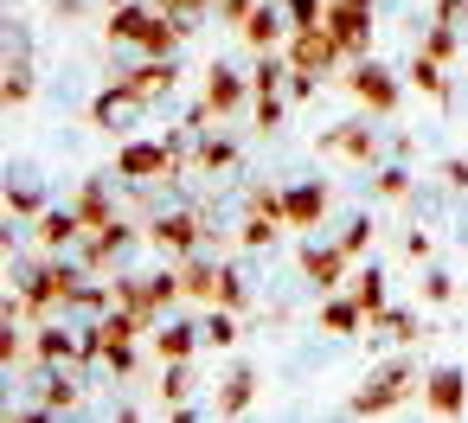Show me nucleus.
<instances>
[{
	"label": "nucleus",
	"mask_w": 468,
	"mask_h": 423,
	"mask_svg": "<svg viewBox=\"0 0 468 423\" xmlns=\"http://www.w3.org/2000/svg\"><path fill=\"white\" fill-rule=\"evenodd\" d=\"M110 39H116V46H142L148 58H167L186 33H180L161 7H129V0H122V7L110 14Z\"/></svg>",
	"instance_id": "1"
},
{
	"label": "nucleus",
	"mask_w": 468,
	"mask_h": 423,
	"mask_svg": "<svg viewBox=\"0 0 468 423\" xmlns=\"http://www.w3.org/2000/svg\"><path fill=\"white\" fill-rule=\"evenodd\" d=\"M282 58L302 71V78H321V71H334L346 52H340V39L327 33V26H308V33H289V46H282Z\"/></svg>",
	"instance_id": "2"
},
{
	"label": "nucleus",
	"mask_w": 468,
	"mask_h": 423,
	"mask_svg": "<svg viewBox=\"0 0 468 423\" xmlns=\"http://www.w3.org/2000/svg\"><path fill=\"white\" fill-rule=\"evenodd\" d=\"M410 385H417L410 365H385V372H372V378L353 391V417H378V410H391L398 397H410Z\"/></svg>",
	"instance_id": "3"
},
{
	"label": "nucleus",
	"mask_w": 468,
	"mask_h": 423,
	"mask_svg": "<svg viewBox=\"0 0 468 423\" xmlns=\"http://www.w3.org/2000/svg\"><path fill=\"white\" fill-rule=\"evenodd\" d=\"M116 174H122V180H135V186H148V180H167V174H180V161L167 154V142H122V154H116Z\"/></svg>",
	"instance_id": "4"
},
{
	"label": "nucleus",
	"mask_w": 468,
	"mask_h": 423,
	"mask_svg": "<svg viewBox=\"0 0 468 423\" xmlns=\"http://www.w3.org/2000/svg\"><path fill=\"white\" fill-rule=\"evenodd\" d=\"M244 97H250V78H244L238 65H225V58H218V65L206 71V97H199V110H206V116L218 122V116H231V110H238Z\"/></svg>",
	"instance_id": "5"
},
{
	"label": "nucleus",
	"mask_w": 468,
	"mask_h": 423,
	"mask_svg": "<svg viewBox=\"0 0 468 423\" xmlns=\"http://www.w3.org/2000/svg\"><path fill=\"white\" fill-rule=\"evenodd\" d=\"M346 84H353V97H359L366 110H378V116H391V110H398V78H391L385 65L359 58V65L346 71Z\"/></svg>",
	"instance_id": "6"
},
{
	"label": "nucleus",
	"mask_w": 468,
	"mask_h": 423,
	"mask_svg": "<svg viewBox=\"0 0 468 423\" xmlns=\"http://www.w3.org/2000/svg\"><path fill=\"white\" fill-rule=\"evenodd\" d=\"M142 110H148V103H142L129 84H110V90L90 103V122H97V129H110V135H129V129L142 122Z\"/></svg>",
	"instance_id": "7"
},
{
	"label": "nucleus",
	"mask_w": 468,
	"mask_h": 423,
	"mask_svg": "<svg viewBox=\"0 0 468 423\" xmlns=\"http://www.w3.org/2000/svg\"><path fill=\"white\" fill-rule=\"evenodd\" d=\"M148 244L186 263V257L199 250V212H161V218L148 225Z\"/></svg>",
	"instance_id": "8"
},
{
	"label": "nucleus",
	"mask_w": 468,
	"mask_h": 423,
	"mask_svg": "<svg viewBox=\"0 0 468 423\" xmlns=\"http://www.w3.org/2000/svg\"><path fill=\"white\" fill-rule=\"evenodd\" d=\"M321 26H327V33L340 39V52H353V58L372 46V14H366V7H346V0H327V20H321Z\"/></svg>",
	"instance_id": "9"
},
{
	"label": "nucleus",
	"mask_w": 468,
	"mask_h": 423,
	"mask_svg": "<svg viewBox=\"0 0 468 423\" xmlns=\"http://www.w3.org/2000/svg\"><path fill=\"white\" fill-rule=\"evenodd\" d=\"M321 148L340 154V161H366V167H378V135H372V122H340V129L321 135Z\"/></svg>",
	"instance_id": "10"
},
{
	"label": "nucleus",
	"mask_w": 468,
	"mask_h": 423,
	"mask_svg": "<svg viewBox=\"0 0 468 423\" xmlns=\"http://www.w3.org/2000/svg\"><path fill=\"white\" fill-rule=\"evenodd\" d=\"M122 84L142 97V103H167L174 90H180V71L167 65V58H148V65H135V71H122Z\"/></svg>",
	"instance_id": "11"
},
{
	"label": "nucleus",
	"mask_w": 468,
	"mask_h": 423,
	"mask_svg": "<svg viewBox=\"0 0 468 423\" xmlns=\"http://www.w3.org/2000/svg\"><path fill=\"white\" fill-rule=\"evenodd\" d=\"M321 212H327V180L282 186V225H321Z\"/></svg>",
	"instance_id": "12"
},
{
	"label": "nucleus",
	"mask_w": 468,
	"mask_h": 423,
	"mask_svg": "<svg viewBox=\"0 0 468 423\" xmlns=\"http://www.w3.org/2000/svg\"><path fill=\"white\" fill-rule=\"evenodd\" d=\"M423 404H430L436 417H462V404H468V378H462L455 365H436L430 385H423Z\"/></svg>",
	"instance_id": "13"
},
{
	"label": "nucleus",
	"mask_w": 468,
	"mask_h": 423,
	"mask_svg": "<svg viewBox=\"0 0 468 423\" xmlns=\"http://www.w3.org/2000/svg\"><path fill=\"white\" fill-rule=\"evenodd\" d=\"M289 33H295V26H289V14H282V7H257V14L244 20V39H250V52H257V58H270Z\"/></svg>",
	"instance_id": "14"
},
{
	"label": "nucleus",
	"mask_w": 468,
	"mask_h": 423,
	"mask_svg": "<svg viewBox=\"0 0 468 423\" xmlns=\"http://www.w3.org/2000/svg\"><path fill=\"white\" fill-rule=\"evenodd\" d=\"M199 340H206V327H193V321H161V327H154V353H161L167 365H186Z\"/></svg>",
	"instance_id": "15"
},
{
	"label": "nucleus",
	"mask_w": 468,
	"mask_h": 423,
	"mask_svg": "<svg viewBox=\"0 0 468 423\" xmlns=\"http://www.w3.org/2000/svg\"><path fill=\"white\" fill-rule=\"evenodd\" d=\"M302 270H308V282L334 289V282L346 276V250H340V244H308V250H302Z\"/></svg>",
	"instance_id": "16"
},
{
	"label": "nucleus",
	"mask_w": 468,
	"mask_h": 423,
	"mask_svg": "<svg viewBox=\"0 0 468 423\" xmlns=\"http://www.w3.org/2000/svg\"><path fill=\"white\" fill-rule=\"evenodd\" d=\"M218 282H225L218 263H199V257L180 263V295H193V301H218Z\"/></svg>",
	"instance_id": "17"
},
{
	"label": "nucleus",
	"mask_w": 468,
	"mask_h": 423,
	"mask_svg": "<svg viewBox=\"0 0 468 423\" xmlns=\"http://www.w3.org/2000/svg\"><path fill=\"white\" fill-rule=\"evenodd\" d=\"M193 167H199V174H225V167H238V142H225V135H212V129H206V142H199Z\"/></svg>",
	"instance_id": "18"
},
{
	"label": "nucleus",
	"mask_w": 468,
	"mask_h": 423,
	"mask_svg": "<svg viewBox=\"0 0 468 423\" xmlns=\"http://www.w3.org/2000/svg\"><path fill=\"white\" fill-rule=\"evenodd\" d=\"M0 97H7V110H20L33 97V71H27V52H7V84H0Z\"/></svg>",
	"instance_id": "19"
},
{
	"label": "nucleus",
	"mask_w": 468,
	"mask_h": 423,
	"mask_svg": "<svg viewBox=\"0 0 468 423\" xmlns=\"http://www.w3.org/2000/svg\"><path fill=\"white\" fill-rule=\"evenodd\" d=\"M250 397H257V372H231V385L218 391V410H225V417H244Z\"/></svg>",
	"instance_id": "20"
},
{
	"label": "nucleus",
	"mask_w": 468,
	"mask_h": 423,
	"mask_svg": "<svg viewBox=\"0 0 468 423\" xmlns=\"http://www.w3.org/2000/svg\"><path fill=\"white\" fill-rule=\"evenodd\" d=\"M276 231H282V218H270V212H244V225H238V238H244L250 250H270Z\"/></svg>",
	"instance_id": "21"
},
{
	"label": "nucleus",
	"mask_w": 468,
	"mask_h": 423,
	"mask_svg": "<svg viewBox=\"0 0 468 423\" xmlns=\"http://www.w3.org/2000/svg\"><path fill=\"white\" fill-rule=\"evenodd\" d=\"M359 314H366V308H359V301H346V295L321 301V327H327V333H353V327H359Z\"/></svg>",
	"instance_id": "22"
},
{
	"label": "nucleus",
	"mask_w": 468,
	"mask_h": 423,
	"mask_svg": "<svg viewBox=\"0 0 468 423\" xmlns=\"http://www.w3.org/2000/svg\"><path fill=\"white\" fill-rule=\"evenodd\" d=\"M410 84H417L423 97H449V84H442V65H436L430 52H417V58H410Z\"/></svg>",
	"instance_id": "23"
},
{
	"label": "nucleus",
	"mask_w": 468,
	"mask_h": 423,
	"mask_svg": "<svg viewBox=\"0 0 468 423\" xmlns=\"http://www.w3.org/2000/svg\"><path fill=\"white\" fill-rule=\"evenodd\" d=\"M378 340H391V346H404V340H417V314H404V308H385L378 321Z\"/></svg>",
	"instance_id": "24"
},
{
	"label": "nucleus",
	"mask_w": 468,
	"mask_h": 423,
	"mask_svg": "<svg viewBox=\"0 0 468 423\" xmlns=\"http://www.w3.org/2000/svg\"><path fill=\"white\" fill-rule=\"evenodd\" d=\"M282 14H289V26H295V33H308V26H321V20H327V0H282Z\"/></svg>",
	"instance_id": "25"
},
{
	"label": "nucleus",
	"mask_w": 468,
	"mask_h": 423,
	"mask_svg": "<svg viewBox=\"0 0 468 423\" xmlns=\"http://www.w3.org/2000/svg\"><path fill=\"white\" fill-rule=\"evenodd\" d=\"M353 301H359L366 314H385V276H378V270H366V276H359V289H353Z\"/></svg>",
	"instance_id": "26"
},
{
	"label": "nucleus",
	"mask_w": 468,
	"mask_h": 423,
	"mask_svg": "<svg viewBox=\"0 0 468 423\" xmlns=\"http://www.w3.org/2000/svg\"><path fill=\"white\" fill-rule=\"evenodd\" d=\"M366 244H372V218L359 212V218H346V225H340V250H346V257H359Z\"/></svg>",
	"instance_id": "27"
},
{
	"label": "nucleus",
	"mask_w": 468,
	"mask_h": 423,
	"mask_svg": "<svg viewBox=\"0 0 468 423\" xmlns=\"http://www.w3.org/2000/svg\"><path fill=\"white\" fill-rule=\"evenodd\" d=\"M206 340H212V346H231V340H238V314H231V308H212V314H206Z\"/></svg>",
	"instance_id": "28"
},
{
	"label": "nucleus",
	"mask_w": 468,
	"mask_h": 423,
	"mask_svg": "<svg viewBox=\"0 0 468 423\" xmlns=\"http://www.w3.org/2000/svg\"><path fill=\"white\" fill-rule=\"evenodd\" d=\"M423 52H430V58H436V65H449V58H455V33H449V26H436V20H430V33H423Z\"/></svg>",
	"instance_id": "29"
},
{
	"label": "nucleus",
	"mask_w": 468,
	"mask_h": 423,
	"mask_svg": "<svg viewBox=\"0 0 468 423\" xmlns=\"http://www.w3.org/2000/svg\"><path fill=\"white\" fill-rule=\"evenodd\" d=\"M161 391H167V404H186V397H193V372H186V365H167Z\"/></svg>",
	"instance_id": "30"
},
{
	"label": "nucleus",
	"mask_w": 468,
	"mask_h": 423,
	"mask_svg": "<svg viewBox=\"0 0 468 423\" xmlns=\"http://www.w3.org/2000/svg\"><path fill=\"white\" fill-rule=\"evenodd\" d=\"M7 206H14V218H20V212H39V186H33V180H14V186H7Z\"/></svg>",
	"instance_id": "31"
},
{
	"label": "nucleus",
	"mask_w": 468,
	"mask_h": 423,
	"mask_svg": "<svg viewBox=\"0 0 468 423\" xmlns=\"http://www.w3.org/2000/svg\"><path fill=\"white\" fill-rule=\"evenodd\" d=\"M436 26L462 33V26H468V0H436Z\"/></svg>",
	"instance_id": "32"
},
{
	"label": "nucleus",
	"mask_w": 468,
	"mask_h": 423,
	"mask_svg": "<svg viewBox=\"0 0 468 423\" xmlns=\"http://www.w3.org/2000/svg\"><path fill=\"white\" fill-rule=\"evenodd\" d=\"M378 193H385V199H404V193H410V174H404V167H378Z\"/></svg>",
	"instance_id": "33"
},
{
	"label": "nucleus",
	"mask_w": 468,
	"mask_h": 423,
	"mask_svg": "<svg viewBox=\"0 0 468 423\" xmlns=\"http://www.w3.org/2000/svg\"><path fill=\"white\" fill-rule=\"evenodd\" d=\"M218 14H225V20H231V26H244V20H250V14H257V0H218Z\"/></svg>",
	"instance_id": "34"
},
{
	"label": "nucleus",
	"mask_w": 468,
	"mask_h": 423,
	"mask_svg": "<svg viewBox=\"0 0 468 423\" xmlns=\"http://www.w3.org/2000/svg\"><path fill=\"white\" fill-rule=\"evenodd\" d=\"M449 289H455V282H449L442 270H430V276H423V295H430V301H449Z\"/></svg>",
	"instance_id": "35"
},
{
	"label": "nucleus",
	"mask_w": 468,
	"mask_h": 423,
	"mask_svg": "<svg viewBox=\"0 0 468 423\" xmlns=\"http://www.w3.org/2000/svg\"><path fill=\"white\" fill-rule=\"evenodd\" d=\"M442 180H449V186H468V161H462V154H455V161H442Z\"/></svg>",
	"instance_id": "36"
},
{
	"label": "nucleus",
	"mask_w": 468,
	"mask_h": 423,
	"mask_svg": "<svg viewBox=\"0 0 468 423\" xmlns=\"http://www.w3.org/2000/svg\"><path fill=\"white\" fill-rule=\"evenodd\" d=\"M174 423H193V404H174Z\"/></svg>",
	"instance_id": "37"
},
{
	"label": "nucleus",
	"mask_w": 468,
	"mask_h": 423,
	"mask_svg": "<svg viewBox=\"0 0 468 423\" xmlns=\"http://www.w3.org/2000/svg\"><path fill=\"white\" fill-rule=\"evenodd\" d=\"M346 7H366V14H372V0H346Z\"/></svg>",
	"instance_id": "38"
}]
</instances>
